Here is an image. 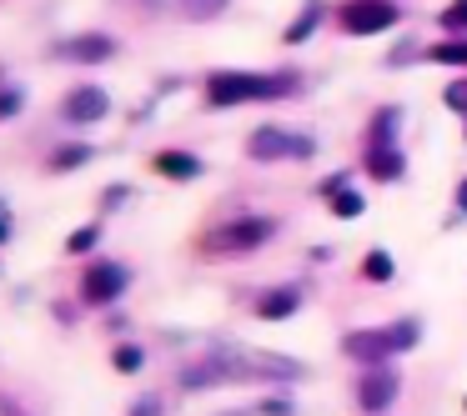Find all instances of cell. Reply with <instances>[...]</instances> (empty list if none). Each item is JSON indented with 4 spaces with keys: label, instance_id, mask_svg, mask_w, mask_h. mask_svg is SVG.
I'll use <instances>...</instances> for the list:
<instances>
[{
    "label": "cell",
    "instance_id": "cell-16",
    "mask_svg": "<svg viewBox=\"0 0 467 416\" xmlns=\"http://www.w3.org/2000/svg\"><path fill=\"white\" fill-rule=\"evenodd\" d=\"M392 271H397V266H392V256H387V251H367L362 256V276H367V281L382 286V281H392Z\"/></svg>",
    "mask_w": 467,
    "mask_h": 416
},
{
    "label": "cell",
    "instance_id": "cell-33",
    "mask_svg": "<svg viewBox=\"0 0 467 416\" xmlns=\"http://www.w3.org/2000/svg\"><path fill=\"white\" fill-rule=\"evenodd\" d=\"M462 406H467V401H462Z\"/></svg>",
    "mask_w": 467,
    "mask_h": 416
},
{
    "label": "cell",
    "instance_id": "cell-23",
    "mask_svg": "<svg viewBox=\"0 0 467 416\" xmlns=\"http://www.w3.org/2000/svg\"><path fill=\"white\" fill-rule=\"evenodd\" d=\"M442 101H447V111H457V116L467 121V81H452V86L442 91Z\"/></svg>",
    "mask_w": 467,
    "mask_h": 416
},
{
    "label": "cell",
    "instance_id": "cell-3",
    "mask_svg": "<svg viewBox=\"0 0 467 416\" xmlns=\"http://www.w3.org/2000/svg\"><path fill=\"white\" fill-rule=\"evenodd\" d=\"M212 361L222 366V376H266V381H296L306 371L292 356H272V351H242V346H216Z\"/></svg>",
    "mask_w": 467,
    "mask_h": 416
},
{
    "label": "cell",
    "instance_id": "cell-19",
    "mask_svg": "<svg viewBox=\"0 0 467 416\" xmlns=\"http://www.w3.org/2000/svg\"><path fill=\"white\" fill-rule=\"evenodd\" d=\"M432 56L437 66H467V41H442V46H432Z\"/></svg>",
    "mask_w": 467,
    "mask_h": 416
},
{
    "label": "cell",
    "instance_id": "cell-12",
    "mask_svg": "<svg viewBox=\"0 0 467 416\" xmlns=\"http://www.w3.org/2000/svg\"><path fill=\"white\" fill-rule=\"evenodd\" d=\"M56 51L71 56V61H111L116 41H111V36H76V41H61Z\"/></svg>",
    "mask_w": 467,
    "mask_h": 416
},
{
    "label": "cell",
    "instance_id": "cell-13",
    "mask_svg": "<svg viewBox=\"0 0 467 416\" xmlns=\"http://www.w3.org/2000/svg\"><path fill=\"white\" fill-rule=\"evenodd\" d=\"M397 126H402V111L397 106H382L367 126V151H382V146H397Z\"/></svg>",
    "mask_w": 467,
    "mask_h": 416
},
{
    "label": "cell",
    "instance_id": "cell-8",
    "mask_svg": "<svg viewBox=\"0 0 467 416\" xmlns=\"http://www.w3.org/2000/svg\"><path fill=\"white\" fill-rule=\"evenodd\" d=\"M397 371L392 366H367L362 371V381H357V406L362 411H387V406L397 401Z\"/></svg>",
    "mask_w": 467,
    "mask_h": 416
},
{
    "label": "cell",
    "instance_id": "cell-24",
    "mask_svg": "<svg viewBox=\"0 0 467 416\" xmlns=\"http://www.w3.org/2000/svg\"><path fill=\"white\" fill-rule=\"evenodd\" d=\"M96 241H101V226H86V231H76L71 241H66V251H91Z\"/></svg>",
    "mask_w": 467,
    "mask_h": 416
},
{
    "label": "cell",
    "instance_id": "cell-10",
    "mask_svg": "<svg viewBox=\"0 0 467 416\" xmlns=\"http://www.w3.org/2000/svg\"><path fill=\"white\" fill-rule=\"evenodd\" d=\"M296 306H302V291H296V286H276V291L256 296L252 311L262 316V321H286V316H296Z\"/></svg>",
    "mask_w": 467,
    "mask_h": 416
},
{
    "label": "cell",
    "instance_id": "cell-9",
    "mask_svg": "<svg viewBox=\"0 0 467 416\" xmlns=\"http://www.w3.org/2000/svg\"><path fill=\"white\" fill-rule=\"evenodd\" d=\"M106 111H111V96H106L101 86H76V91L61 101V116H66V121H76V126L101 121Z\"/></svg>",
    "mask_w": 467,
    "mask_h": 416
},
{
    "label": "cell",
    "instance_id": "cell-17",
    "mask_svg": "<svg viewBox=\"0 0 467 416\" xmlns=\"http://www.w3.org/2000/svg\"><path fill=\"white\" fill-rule=\"evenodd\" d=\"M437 25L447 31V41H452V36H467V0H452V5L437 15Z\"/></svg>",
    "mask_w": 467,
    "mask_h": 416
},
{
    "label": "cell",
    "instance_id": "cell-22",
    "mask_svg": "<svg viewBox=\"0 0 467 416\" xmlns=\"http://www.w3.org/2000/svg\"><path fill=\"white\" fill-rule=\"evenodd\" d=\"M111 361H116V371H141L146 351H141V346H116V356H111Z\"/></svg>",
    "mask_w": 467,
    "mask_h": 416
},
{
    "label": "cell",
    "instance_id": "cell-6",
    "mask_svg": "<svg viewBox=\"0 0 467 416\" xmlns=\"http://www.w3.org/2000/svg\"><path fill=\"white\" fill-rule=\"evenodd\" d=\"M337 25L347 36H382L397 25V5L392 0H347L342 11H337Z\"/></svg>",
    "mask_w": 467,
    "mask_h": 416
},
{
    "label": "cell",
    "instance_id": "cell-21",
    "mask_svg": "<svg viewBox=\"0 0 467 416\" xmlns=\"http://www.w3.org/2000/svg\"><path fill=\"white\" fill-rule=\"evenodd\" d=\"M232 0H182V11L192 15V21H212V15H222Z\"/></svg>",
    "mask_w": 467,
    "mask_h": 416
},
{
    "label": "cell",
    "instance_id": "cell-28",
    "mask_svg": "<svg viewBox=\"0 0 467 416\" xmlns=\"http://www.w3.org/2000/svg\"><path fill=\"white\" fill-rule=\"evenodd\" d=\"M262 411L266 416H292V406H286V401H262Z\"/></svg>",
    "mask_w": 467,
    "mask_h": 416
},
{
    "label": "cell",
    "instance_id": "cell-31",
    "mask_svg": "<svg viewBox=\"0 0 467 416\" xmlns=\"http://www.w3.org/2000/svg\"><path fill=\"white\" fill-rule=\"evenodd\" d=\"M232 416H252V411H232Z\"/></svg>",
    "mask_w": 467,
    "mask_h": 416
},
{
    "label": "cell",
    "instance_id": "cell-14",
    "mask_svg": "<svg viewBox=\"0 0 467 416\" xmlns=\"http://www.w3.org/2000/svg\"><path fill=\"white\" fill-rule=\"evenodd\" d=\"M322 15H327V5H322V0H306V5H302V15H296V21L282 31V41H286V46H302V41H312V31L322 25Z\"/></svg>",
    "mask_w": 467,
    "mask_h": 416
},
{
    "label": "cell",
    "instance_id": "cell-20",
    "mask_svg": "<svg viewBox=\"0 0 467 416\" xmlns=\"http://www.w3.org/2000/svg\"><path fill=\"white\" fill-rule=\"evenodd\" d=\"M362 206H367V201H362V191H352V186L332 196V211L342 216V221H352V216H362Z\"/></svg>",
    "mask_w": 467,
    "mask_h": 416
},
{
    "label": "cell",
    "instance_id": "cell-11",
    "mask_svg": "<svg viewBox=\"0 0 467 416\" xmlns=\"http://www.w3.org/2000/svg\"><path fill=\"white\" fill-rule=\"evenodd\" d=\"M362 166L372 181H397L407 171V156H402V146H382V151H362Z\"/></svg>",
    "mask_w": 467,
    "mask_h": 416
},
{
    "label": "cell",
    "instance_id": "cell-27",
    "mask_svg": "<svg viewBox=\"0 0 467 416\" xmlns=\"http://www.w3.org/2000/svg\"><path fill=\"white\" fill-rule=\"evenodd\" d=\"M131 416H161V401H156V396H146V401H136Z\"/></svg>",
    "mask_w": 467,
    "mask_h": 416
},
{
    "label": "cell",
    "instance_id": "cell-1",
    "mask_svg": "<svg viewBox=\"0 0 467 416\" xmlns=\"http://www.w3.org/2000/svg\"><path fill=\"white\" fill-rule=\"evenodd\" d=\"M417 341H422V321H417V316H402V321H392V326H362V331H347L342 351L352 356V361H362V366H382L387 356L412 351Z\"/></svg>",
    "mask_w": 467,
    "mask_h": 416
},
{
    "label": "cell",
    "instance_id": "cell-7",
    "mask_svg": "<svg viewBox=\"0 0 467 416\" xmlns=\"http://www.w3.org/2000/svg\"><path fill=\"white\" fill-rule=\"evenodd\" d=\"M126 286H131V271H126L121 261H96V266H86V276H81V296L91 306H111Z\"/></svg>",
    "mask_w": 467,
    "mask_h": 416
},
{
    "label": "cell",
    "instance_id": "cell-26",
    "mask_svg": "<svg viewBox=\"0 0 467 416\" xmlns=\"http://www.w3.org/2000/svg\"><path fill=\"white\" fill-rule=\"evenodd\" d=\"M407 56H417V46H412V41H402V46H397V51H392V56H387V66H402V61H407Z\"/></svg>",
    "mask_w": 467,
    "mask_h": 416
},
{
    "label": "cell",
    "instance_id": "cell-15",
    "mask_svg": "<svg viewBox=\"0 0 467 416\" xmlns=\"http://www.w3.org/2000/svg\"><path fill=\"white\" fill-rule=\"evenodd\" d=\"M156 171L171 176V181H196V176H202V161H196L192 151H161L156 156Z\"/></svg>",
    "mask_w": 467,
    "mask_h": 416
},
{
    "label": "cell",
    "instance_id": "cell-29",
    "mask_svg": "<svg viewBox=\"0 0 467 416\" xmlns=\"http://www.w3.org/2000/svg\"><path fill=\"white\" fill-rule=\"evenodd\" d=\"M457 211H467V181L457 186Z\"/></svg>",
    "mask_w": 467,
    "mask_h": 416
},
{
    "label": "cell",
    "instance_id": "cell-5",
    "mask_svg": "<svg viewBox=\"0 0 467 416\" xmlns=\"http://www.w3.org/2000/svg\"><path fill=\"white\" fill-rule=\"evenodd\" d=\"M246 156L252 161H312L317 156V136L306 131H286V126H256L252 136H246Z\"/></svg>",
    "mask_w": 467,
    "mask_h": 416
},
{
    "label": "cell",
    "instance_id": "cell-4",
    "mask_svg": "<svg viewBox=\"0 0 467 416\" xmlns=\"http://www.w3.org/2000/svg\"><path fill=\"white\" fill-rule=\"evenodd\" d=\"M276 236V221L272 216H236V221H222L206 231V251L216 256H236V251H256V246H266Z\"/></svg>",
    "mask_w": 467,
    "mask_h": 416
},
{
    "label": "cell",
    "instance_id": "cell-30",
    "mask_svg": "<svg viewBox=\"0 0 467 416\" xmlns=\"http://www.w3.org/2000/svg\"><path fill=\"white\" fill-rule=\"evenodd\" d=\"M5 236H11V226H5V216H0V241H5Z\"/></svg>",
    "mask_w": 467,
    "mask_h": 416
},
{
    "label": "cell",
    "instance_id": "cell-25",
    "mask_svg": "<svg viewBox=\"0 0 467 416\" xmlns=\"http://www.w3.org/2000/svg\"><path fill=\"white\" fill-rule=\"evenodd\" d=\"M21 111V91H0V121Z\"/></svg>",
    "mask_w": 467,
    "mask_h": 416
},
{
    "label": "cell",
    "instance_id": "cell-2",
    "mask_svg": "<svg viewBox=\"0 0 467 416\" xmlns=\"http://www.w3.org/2000/svg\"><path fill=\"white\" fill-rule=\"evenodd\" d=\"M296 91V76H246V71H216L206 81V106L212 111H232L246 101H276V96Z\"/></svg>",
    "mask_w": 467,
    "mask_h": 416
},
{
    "label": "cell",
    "instance_id": "cell-32",
    "mask_svg": "<svg viewBox=\"0 0 467 416\" xmlns=\"http://www.w3.org/2000/svg\"><path fill=\"white\" fill-rule=\"evenodd\" d=\"M462 131H467V121H462Z\"/></svg>",
    "mask_w": 467,
    "mask_h": 416
},
{
    "label": "cell",
    "instance_id": "cell-18",
    "mask_svg": "<svg viewBox=\"0 0 467 416\" xmlns=\"http://www.w3.org/2000/svg\"><path fill=\"white\" fill-rule=\"evenodd\" d=\"M91 161V146H66V151L51 156V171H76V166Z\"/></svg>",
    "mask_w": 467,
    "mask_h": 416
}]
</instances>
